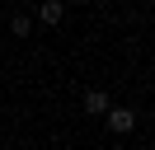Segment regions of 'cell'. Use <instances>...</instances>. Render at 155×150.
Returning <instances> with one entry per match:
<instances>
[{
	"instance_id": "4",
	"label": "cell",
	"mask_w": 155,
	"mask_h": 150,
	"mask_svg": "<svg viewBox=\"0 0 155 150\" xmlns=\"http://www.w3.org/2000/svg\"><path fill=\"white\" fill-rule=\"evenodd\" d=\"M10 28H14V38H24V33H28V19H24V14H14V19H10Z\"/></svg>"
},
{
	"instance_id": "3",
	"label": "cell",
	"mask_w": 155,
	"mask_h": 150,
	"mask_svg": "<svg viewBox=\"0 0 155 150\" xmlns=\"http://www.w3.org/2000/svg\"><path fill=\"white\" fill-rule=\"evenodd\" d=\"M61 14H66V9H61L57 0H47V5L38 9V19H42V24H61Z\"/></svg>"
},
{
	"instance_id": "2",
	"label": "cell",
	"mask_w": 155,
	"mask_h": 150,
	"mask_svg": "<svg viewBox=\"0 0 155 150\" xmlns=\"http://www.w3.org/2000/svg\"><path fill=\"white\" fill-rule=\"evenodd\" d=\"M85 112H108V94L104 89H89L85 94Z\"/></svg>"
},
{
	"instance_id": "1",
	"label": "cell",
	"mask_w": 155,
	"mask_h": 150,
	"mask_svg": "<svg viewBox=\"0 0 155 150\" xmlns=\"http://www.w3.org/2000/svg\"><path fill=\"white\" fill-rule=\"evenodd\" d=\"M108 127L122 136V131H132V127H136V112H132V108H108Z\"/></svg>"
}]
</instances>
